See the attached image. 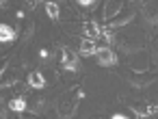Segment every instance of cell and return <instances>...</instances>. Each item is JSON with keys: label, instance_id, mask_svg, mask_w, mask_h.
I'll return each instance as SVG.
<instances>
[{"label": "cell", "instance_id": "cell-1", "mask_svg": "<svg viewBox=\"0 0 158 119\" xmlns=\"http://www.w3.org/2000/svg\"><path fill=\"white\" fill-rule=\"evenodd\" d=\"M82 100V89H74L69 93H61L56 97V115L59 119H72L78 110V102Z\"/></svg>", "mask_w": 158, "mask_h": 119}, {"label": "cell", "instance_id": "cell-2", "mask_svg": "<svg viewBox=\"0 0 158 119\" xmlns=\"http://www.w3.org/2000/svg\"><path fill=\"white\" fill-rule=\"evenodd\" d=\"M110 41H115V46H117L123 54H128V56H132V54H136V52H143V41H141L139 37H134V35L117 33V35L110 37Z\"/></svg>", "mask_w": 158, "mask_h": 119}, {"label": "cell", "instance_id": "cell-3", "mask_svg": "<svg viewBox=\"0 0 158 119\" xmlns=\"http://www.w3.org/2000/svg\"><path fill=\"white\" fill-rule=\"evenodd\" d=\"M141 20L147 28H154L158 26V2L152 0V2H145L141 7Z\"/></svg>", "mask_w": 158, "mask_h": 119}, {"label": "cell", "instance_id": "cell-4", "mask_svg": "<svg viewBox=\"0 0 158 119\" xmlns=\"http://www.w3.org/2000/svg\"><path fill=\"white\" fill-rule=\"evenodd\" d=\"M134 18H136V11H134V9H126V11L121 9V13L115 15V18L108 22V28H110V31H119V28H123V26H130Z\"/></svg>", "mask_w": 158, "mask_h": 119}, {"label": "cell", "instance_id": "cell-5", "mask_svg": "<svg viewBox=\"0 0 158 119\" xmlns=\"http://www.w3.org/2000/svg\"><path fill=\"white\" fill-rule=\"evenodd\" d=\"M61 65L67 72H78L80 69V59L72 48H61Z\"/></svg>", "mask_w": 158, "mask_h": 119}, {"label": "cell", "instance_id": "cell-6", "mask_svg": "<svg viewBox=\"0 0 158 119\" xmlns=\"http://www.w3.org/2000/svg\"><path fill=\"white\" fill-rule=\"evenodd\" d=\"M95 61H98L100 67H115V65H117V54H115L108 46H102V48H98V52H95Z\"/></svg>", "mask_w": 158, "mask_h": 119}, {"label": "cell", "instance_id": "cell-7", "mask_svg": "<svg viewBox=\"0 0 158 119\" xmlns=\"http://www.w3.org/2000/svg\"><path fill=\"white\" fill-rule=\"evenodd\" d=\"M123 9V0H106L104 7H102V20L104 22H110L115 15H119Z\"/></svg>", "mask_w": 158, "mask_h": 119}, {"label": "cell", "instance_id": "cell-8", "mask_svg": "<svg viewBox=\"0 0 158 119\" xmlns=\"http://www.w3.org/2000/svg\"><path fill=\"white\" fill-rule=\"evenodd\" d=\"M128 84L134 87V89H147L149 84H154V76H147V74H132L128 78Z\"/></svg>", "mask_w": 158, "mask_h": 119}, {"label": "cell", "instance_id": "cell-9", "mask_svg": "<svg viewBox=\"0 0 158 119\" xmlns=\"http://www.w3.org/2000/svg\"><path fill=\"white\" fill-rule=\"evenodd\" d=\"M132 56H134V61L130 63L132 72H134V74H145V72H147V67H149L147 56H145V54H141V52H136V54H132Z\"/></svg>", "mask_w": 158, "mask_h": 119}, {"label": "cell", "instance_id": "cell-10", "mask_svg": "<svg viewBox=\"0 0 158 119\" xmlns=\"http://www.w3.org/2000/svg\"><path fill=\"white\" fill-rule=\"evenodd\" d=\"M50 108V100L46 97V95H35V100H33V104H31V110L35 113V115H41V113H46Z\"/></svg>", "mask_w": 158, "mask_h": 119}, {"label": "cell", "instance_id": "cell-11", "mask_svg": "<svg viewBox=\"0 0 158 119\" xmlns=\"http://www.w3.org/2000/svg\"><path fill=\"white\" fill-rule=\"evenodd\" d=\"M78 52H80L82 56H95V52H98V43H95L93 39H80Z\"/></svg>", "mask_w": 158, "mask_h": 119}, {"label": "cell", "instance_id": "cell-12", "mask_svg": "<svg viewBox=\"0 0 158 119\" xmlns=\"http://www.w3.org/2000/svg\"><path fill=\"white\" fill-rule=\"evenodd\" d=\"M15 37H18V33L13 31V26L0 22V43H11V41H15Z\"/></svg>", "mask_w": 158, "mask_h": 119}, {"label": "cell", "instance_id": "cell-13", "mask_svg": "<svg viewBox=\"0 0 158 119\" xmlns=\"http://www.w3.org/2000/svg\"><path fill=\"white\" fill-rule=\"evenodd\" d=\"M130 108L136 113V117H139V119H141V117H149V115L156 110L154 106H149V104H145V102H132V104H130Z\"/></svg>", "mask_w": 158, "mask_h": 119}, {"label": "cell", "instance_id": "cell-14", "mask_svg": "<svg viewBox=\"0 0 158 119\" xmlns=\"http://www.w3.org/2000/svg\"><path fill=\"white\" fill-rule=\"evenodd\" d=\"M28 87H31V89H37V91L44 89V87H46V76H44L41 72H31V74H28Z\"/></svg>", "mask_w": 158, "mask_h": 119}, {"label": "cell", "instance_id": "cell-15", "mask_svg": "<svg viewBox=\"0 0 158 119\" xmlns=\"http://www.w3.org/2000/svg\"><path fill=\"white\" fill-rule=\"evenodd\" d=\"M18 82H20V78H18V72H13V69H9L7 74H0V87L2 89H9Z\"/></svg>", "mask_w": 158, "mask_h": 119}, {"label": "cell", "instance_id": "cell-16", "mask_svg": "<svg viewBox=\"0 0 158 119\" xmlns=\"http://www.w3.org/2000/svg\"><path fill=\"white\" fill-rule=\"evenodd\" d=\"M82 35H85V39H98L100 35H102V31L98 28V24L95 22H87V24H82Z\"/></svg>", "mask_w": 158, "mask_h": 119}, {"label": "cell", "instance_id": "cell-17", "mask_svg": "<svg viewBox=\"0 0 158 119\" xmlns=\"http://www.w3.org/2000/svg\"><path fill=\"white\" fill-rule=\"evenodd\" d=\"M46 15L50 20H59L61 18V7L59 2H46Z\"/></svg>", "mask_w": 158, "mask_h": 119}, {"label": "cell", "instance_id": "cell-18", "mask_svg": "<svg viewBox=\"0 0 158 119\" xmlns=\"http://www.w3.org/2000/svg\"><path fill=\"white\" fill-rule=\"evenodd\" d=\"M9 108H11L13 113H24V110H26V100H24V97H13V100L9 102Z\"/></svg>", "mask_w": 158, "mask_h": 119}, {"label": "cell", "instance_id": "cell-19", "mask_svg": "<svg viewBox=\"0 0 158 119\" xmlns=\"http://www.w3.org/2000/svg\"><path fill=\"white\" fill-rule=\"evenodd\" d=\"M33 35H35V24H26V28H24L20 41H22V43H28V41L33 39Z\"/></svg>", "mask_w": 158, "mask_h": 119}, {"label": "cell", "instance_id": "cell-20", "mask_svg": "<svg viewBox=\"0 0 158 119\" xmlns=\"http://www.w3.org/2000/svg\"><path fill=\"white\" fill-rule=\"evenodd\" d=\"M18 115H20V119H37V115H35L33 110H31V113L24 110V113H18Z\"/></svg>", "mask_w": 158, "mask_h": 119}, {"label": "cell", "instance_id": "cell-21", "mask_svg": "<svg viewBox=\"0 0 158 119\" xmlns=\"http://www.w3.org/2000/svg\"><path fill=\"white\" fill-rule=\"evenodd\" d=\"M76 2H78L80 7H93V5L98 2V0H76Z\"/></svg>", "mask_w": 158, "mask_h": 119}, {"label": "cell", "instance_id": "cell-22", "mask_svg": "<svg viewBox=\"0 0 158 119\" xmlns=\"http://www.w3.org/2000/svg\"><path fill=\"white\" fill-rule=\"evenodd\" d=\"M0 119H9V110L0 106Z\"/></svg>", "mask_w": 158, "mask_h": 119}, {"label": "cell", "instance_id": "cell-23", "mask_svg": "<svg viewBox=\"0 0 158 119\" xmlns=\"http://www.w3.org/2000/svg\"><path fill=\"white\" fill-rule=\"evenodd\" d=\"M110 119H130V117H128V115H123V113H115Z\"/></svg>", "mask_w": 158, "mask_h": 119}, {"label": "cell", "instance_id": "cell-24", "mask_svg": "<svg viewBox=\"0 0 158 119\" xmlns=\"http://www.w3.org/2000/svg\"><path fill=\"white\" fill-rule=\"evenodd\" d=\"M89 119H106V117H104V115H102V113H93V115H91V117H89Z\"/></svg>", "mask_w": 158, "mask_h": 119}, {"label": "cell", "instance_id": "cell-25", "mask_svg": "<svg viewBox=\"0 0 158 119\" xmlns=\"http://www.w3.org/2000/svg\"><path fill=\"white\" fill-rule=\"evenodd\" d=\"M154 59H156V61H158V43H156V46H154Z\"/></svg>", "mask_w": 158, "mask_h": 119}, {"label": "cell", "instance_id": "cell-26", "mask_svg": "<svg viewBox=\"0 0 158 119\" xmlns=\"http://www.w3.org/2000/svg\"><path fill=\"white\" fill-rule=\"evenodd\" d=\"M132 2H139V0H132Z\"/></svg>", "mask_w": 158, "mask_h": 119}]
</instances>
